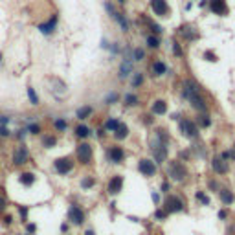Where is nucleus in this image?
<instances>
[{"mask_svg":"<svg viewBox=\"0 0 235 235\" xmlns=\"http://www.w3.org/2000/svg\"><path fill=\"white\" fill-rule=\"evenodd\" d=\"M184 210V200L176 195H169L165 198V213H180Z\"/></svg>","mask_w":235,"mask_h":235,"instance_id":"4","label":"nucleus"},{"mask_svg":"<svg viewBox=\"0 0 235 235\" xmlns=\"http://www.w3.org/2000/svg\"><path fill=\"white\" fill-rule=\"evenodd\" d=\"M173 48H175V53H176V55H180V53H182V52H180V46H178L176 42H175V46H173Z\"/></svg>","mask_w":235,"mask_h":235,"instance_id":"49","label":"nucleus"},{"mask_svg":"<svg viewBox=\"0 0 235 235\" xmlns=\"http://www.w3.org/2000/svg\"><path fill=\"white\" fill-rule=\"evenodd\" d=\"M86 235H94V232H92V230H88V232H86Z\"/></svg>","mask_w":235,"mask_h":235,"instance_id":"54","label":"nucleus"},{"mask_svg":"<svg viewBox=\"0 0 235 235\" xmlns=\"http://www.w3.org/2000/svg\"><path fill=\"white\" fill-rule=\"evenodd\" d=\"M211 167H213V171H217L219 175L228 173V162H224V160H213L211 162Z\"/></svg>","mask_w":235,"mask_h":235,"instance_id":"16","label":"nucleus"},{"mask_svg":"<svg viewBox=\"0 0 235 235\" xmlns=\"http://www.w3.org/2000/svg\"><path fill=\"white\" fill-rule=\"evenodd\" d=\"M53 24H55V20H53V22L50 20L48 24H40L39 30L42 31V33H44V35H50V33H53Z\"/></svg>","mask_w":235,"mask_h":235,"instance_id":"23","label":"nucleus"},{"mask_svg":"<svg viewBox=\"0 0 235 235\" xmlns=\"http://www.w3.org/2000/svg\"><path fill=\"white\" fill-rule=\"evenodd\" d=\"M26 162H28V149H26L24 145H20V147H17V151H15L13 164H15V165H22V164H26Z\"/></svg>","mask_w":235,"mask_h":235,"instance_id":"13","label":"nucleus"},{"mask_svg":"<svg viewBox=\"0 0 235 235\" xmlns=\"http://www.w3.org/2000/svg\"><path fill=\"white\" fill-rule=\"evenodd\" d=\"M125 103L131 105V107H134V105H138V98L132 96V94H127V96H125Z\"/></svg>","mask_w":235,"mask_h":235,"instance_id":"31","label":"nucleus"},{"mask_svg":"<svg viewBox=\"0 0 235 235\" xmlns=\"http://www.w3.org/2000/svg\"><path fill=\"white\" fill-rule=\"evenodd\" d=\"M156 217L158 219H165V211H156Z\"/></svg>","mask_w":235,"mask_h":235,"instance_id":"50","label":"nucleus"},{"mask_svg":"<svg viewBox=\"0 0 235 235\" xmlns=\"http://www.w3.org/2000/svg\"><path fill=\"white\" fill-rule=\"evenodd\" d=\"M0 134H2V136H7V134H9V131H7L6 127H2V129H0Z\"/></svg>","mask_w":235,"mask_h":235,"instance_id":"46","label":"nucleus"},{"mask_svg":"<svg viewBox=\"0 0 235 235\" xmlns=\"http://www.w3.org/2000/svg\"><path fill=\"white\" fill-rule=\"evenodd\" d=\"M7 121H9V118H6V116H2V118H0V125H6Z\"/></svg>","mask_w":235,"mask_h":235,"instance_id":"47","label":"nucleus"},{"mask_svg":"<svg viewBox=\"0 0 235 235\" xmlns=\"http://www.w3.org/2000/svg\"><path fill=\"white\" fill-rule=\"evenodd\" d=\"M28 96H30V101H31V105H39V96L35 94V90L30 86L28 88Z\"/></svg>","mask_w":235,"mask_h":235,"instance_id":"28","label":"nucleus"},{"mask_svg":"<svg viewBox=\"0 0 235 235\" xmlns=\"http://www.w3.org/2000/svg\"><path fill=\"white\" fill-rule=\"evenodd\" d=\"M4 206H6V200H4V198H2V196H0V211H2V210H4Z\"/></svg>","mask_w":235,"mask_h":235,"instance_id":"52","label":"nucleus"},{"mask_svg":"<svg viewBox=\"0 0 235 235\" xmlns=\"http://www.w3.org/2000/svg\"><path fill=\"white\" fill-rule=\"evenodd\" d=\"M198 121H200V125H202V127H210V125H211L210 116H200V118H198Z\"/></svg>","mask_w":235,"mask_h":235,"instance_id":"34","label":"nucleus"},{"mask_svg":"<svg viewBox=\"0 0 235 235\" xmlns=\"http://www.w3.org/2000/svg\"><path fill=\"white\" fill-rule=\"evenodd\" d=\"M28 232L33 233V232H35V224H30V226H28Z\"/></svg>","mask_w":235,"mask_h":235,"instance_id":"51","label":"nucleus"},{"mask_svg":"<svg viewBox=\"0 0 235 235\" xmlns=\"http://www.w3.org/2000/svg\"><path fill=\"white\" fill-rule=\"evenodd\" d=\"M107 158H108V162H112V164H119V162L125 158V153H123L121 147L112 145V147H108V151H107Z\"/></svg>","mask_w":235,"mask_h":235,"instance_id":"8","label":"nucleus"},{"mask_svg":"<svg viewBox=\"0 0 235 235\" xmlns=\"http://www.w3.org/2000/svg\"><path fill=\"white\" fill-rule=\"evenodd\" d=\"M77 158L81 164H90V160H92V147L88 143H81L77 147Z\"/></svg>","mask_w":235,"mask_h":235,"instance_id":"7","label":"nucleus"},{"mask_svg":"<svg viewBox=\"0 0 235 235\" xmlns=\"http://www.w3.org/2000/svg\"><path fill=\"white\" fill-rule=\"evenodd\" d=\"M0 61H2V53H0Z\"/></svg>","mask_w":235,"mask_h":235,"instance_id":"56","label":"nucleus"},{"mask_svg":"<svg viewBox=\"0 0 235 235\" xmlns=\"http://www.w3.org/2000/svg\"><path fill=\"white\" fill-rule=\"evenodd\" d=\"M226 217H228V211H226V210H222V211H219V219H222V220H224Z\"/></svg>","mask_w":235,"mask_h":235,"instance_id":"43","label":"nucleus"},{"mask_svg":"<svg viewBox=\"0 0 235 235\" xmlns=\"http://www.w3.org/2000/svg\"><path fill=\"white\" fill-rule=\"evenodd\" d=\"M55 141H57V140H55L53 136H46L44 140H42V143H44V147H46V149L53 147V145H55Z\"/></svg>","mask_w":235,"mask_h":235,"instance_id":"30","label":"nucleus"},{"mask_svg":"<svg viewBox=\"0 0 235 235\" xmlns=\"http://www.w3.org/2000/svg\"><path fill=\"white\" fill-rule=\"evenodd\" d=\"M151 30H153L154 33H162V28H160L158 24H151Z\"/></svg>","mask_w":235,"mask_h":235,"instance_id":"40","label":"nucleus"},{"mask_svg":"<svg viewBox=\"0 0 235 235\" xmlns=\"http://www.w3.org/2000/svg\"><path fill=\"white\" fill-rule=\"evenodd\" d=\"M118 125H119V123H118V119L110 118V119H107V123H105V129H107V131H110V132H114V131L118 129Z\"/></svg>","mask_w":235,"mask_h":235,"instance_id":"26","label":"nucleus"},{"mask_svg":"<svg viewBox=\"0 0 235 235\" xmlns=\"http://www.w3.org/2000/svg\"><path fill=\"white\" fill-rule=\"evenodd\" d=\"M76 134H77V138H86L90 134V129L86 125H79L77 129H76Z\"/></svg>","mask_w":235,"mask_h":235,"instance_id":"24","label":"nucleus"},{"mask_svg":"<svg viewBox=\"0 0 235 235\" xmlns=\"http://www.w3.org/2000/svg\"><path fill=\"white\" fill-rule=\"evenodd\" d=\"M204 59H206V61H213V62H215L217 55H215V53H211V52H206V53H204Z\"/></svg>","mask_w":235,"mask_h":235,"instance_id":"38","label":"nucleus"},{"mask_svg":"<svg viewBox=\"0 0 235 235\" xmlns=\"http://www.w3.org/2000/svg\"><path fill=\"white\" fill-rule=\"evenodd\" d=\"M11 220H13V217H11V215H6V217H4V222H6V224H11Z\"/></svg>","mask_w":235,"mask_h":235,"instance_id":"45","label":"nucleus"},{"mask_svg":"<svg viewBox=\"0 0 235 235\" xmlns=\"http://www.w3.org/2000/svg\"><path fill=\"white\" fill-rule=\"evenodd\" d=\"M191 107L195 108V110H200V112H204L206 108H208V105H206V101L202 98H198V94L191 98Z\"/></svg>","mask_w":235,"mask_h":235,"instance_id":"17","label":"nucleus"},{"mask_svg":"<svg viewBox=\"0 0 235 235\" xmlns=\"http://www.w3.org/2000/svg\"><path fill=\"white\" fill-rule=\"evenodd\" d=\"M151 153L154 156V162H158V164L165 162V158H167V134H165V131H162V129L156 131V134L151 141Z\"/></svg>","mask_w":235,"mask_h":235,"instance_id":"1","label":"nucleus"},{"mask_svg":"<svg viewBox=\"0 0 235 235\" xmlns=\"http://www.w3.org/2000/svg\"><path fill=\"white\" fill-rule=\"evenodd\" d=\"M151 9L158 17H165L169 13V6H167L165 0H151Z\"/></svg>","mask_w":235,"mask_h":235,"instance_id":"9","label":"nucleus"},{"mask_svg":"<svg viewBox=\"0 0 235 235\" xmlns=\"http://www.w3.org/2000/svg\"><path fill=\"white\" fill-rule=\"evenodd\" d=\"M53 167H55V171L59 175H66V173H70L74 169V162L70 158H57L53 162Z\"/></svg>","mask_w":235,"mask_h":235,"instance_id":"5","label":"nucleus"},{"mask_svg":"<svg viewBox=\"0 0 235 235\" xmlns=\"http://www.w3.org/2000/svg\"><path fill=\"white\" fill-rule=\"evenodd\" d=\"M92 114V107H83V108H79L77 110V118L79 119H85V118H88Z\"/></svg>","mask_w":235,"mask_h":235,"instance_id":"25","label":"nucleus"},{"mask_svg":"<svg viewBox=\"0 0 235 235\" xmlns=\"http://www.w3.org/2000/svg\"><path fill=\"white\" fill-rule=\"evenodd\" d=\"M169 189H171V186H169L167 182H164V184H162V191H164V193H169Z\"/></svg>","mask_w":235,"mask_h":235,"instance_id":"41","label":"nucleus"},{"mask_svg":"<svg viewBox=\"0 0 235 235\" xmlns=\"http://www.w3.org/2000/svg\"><path fill=\"white\" fill-rule=\"evenodd\" d=\"M131 70H132V64L127 61V62H121V68H119V77L125 79L129 74H131Z\"/></svg>","mask_w":235,"mask_h":235,"instance_id":"22","label":"nucleus"},{"mask_svg":"<svg viewBox=\"0 0 235 235\" xmlns=\"http://www.w3.org/2000/svg\"><path fill=\"white\" fill-rule=\"evenodd\" d=\"M210 187H211V189H217L219 186H217V182H213V180H211V182H210Z\"/></svg>","mask_w":235,"mask_h":235,"instance_id":"53","label":"nucleus"},{"mask_svg":"<svg viewBox=\"0 0 235 235\" xmlns=\"http://www.w3.org/2000/svg\"><path fill=\"white\" fill-rule=\"evenodd\" d=\"M66 127H68V123L64 119H55V129L57 131H66Z\"/></svg>","mask_w":235,"mask_h":235,"instance_id":"33","label":"nucleus"},{"mask_svg":"<svg viewBox=\"0 0 235 235\" xmlns=\"http://www.w3.org/2000/svg\"><path fill=\"white\" fill-rule=\"evenodd\" d=\"M141 83H143V76H141V74H136L134 79H132V86H140Z\"/></svg>","mask_w":235,"mask_h":235,"instance_id":"35","label":"nucleus"},{"mask_svg":"<svg viewBox=\"0 0 235 235\" xmlns=\"http://www.w3.org/2000/svg\"><path fill=\"white\" fill-rule=\"evenodd\" d=\"M153 200H154V204H158L160 202V195L158 193H153Z\"/></svg>","mask_w":235,"mask_h":235,"instance_id":"48","label":"nucleus"},{"mask_svg":"<svg viewBox=\"0 0 235 235\" xmlns=\"http://www.w3.org/2000/svg\"><path fill=\"white\" fill-rule=\"evenodd\" d=\"M68 219L74 222V224H83L85 222V213L79 206H70L68 210Z\"/></svg>","mask_w":235,"mask_h":235,"instance_id":"12","label":"nucleus"},{"mask_svg":"<svg viewBox=\"0 0 235 235\" xmlns=\"http://www.w3.org/2000/svg\"><path fill=\"white\" fill-rule=\"evenodd\" d=\"M180 33H182V35H186L187 39H195V37H196L195 33H191V31H189V28H182V31H180Z\"/></svg>","mask_w":235,"mask_h":235,"instance_id":"37","label":"nucleus"},{"mask_svg":"<svg viewBox=\"0 0 235 235\" xmlns=\"http://www.w3.org/2000/svg\"><path fill=\"white\" fill-rule=\"evenodd\" d=\"M20 215H22V219H26V215H28V210L22 208V206H20Z\"/></svg>","mask_w":235,"mask_h":235,"instance_id":"44","label":"nucleus"},{"mask_svg":"<svg viewBox=\"0 0 235 235\" xmlns=\"http://www.w3.org/2000/svg\"><path fill=\"white\" fill-rule=\"evenodd\" d=\"M94 184H96V180H94L92 176H86V178H83V180H81V187H85V189H90Z\"/></svg>","mask_w":235,"mask_h":235,"instance_id":"27","label":"nucleus"},{"mask_svg":"<svg viewBox=\"0 0 235 235\" xmlns=\"http://www.w3.org/2000/svg\"><path fill=\"white\" fill-rule=\"evenodd\" d=\"M19 180H20V184H24V186H31L35 182V175L33 173H22L19 176Z\"/></svg>","mask_w":235,"mask_h":235,"instance_id":"20","label":"nucleus"},{"mask_svg":"<svg viewBox=\"0 0 235 235\" xmlns=\"http://www.w3.org/2000/svg\"><path fill=\"white\" fill-rule=\"evenodd\" d=\"M147 44H149V48H158L160 46V39L151 35V37H147Z\"/></svg>","mask_w":235,"mask_h":235,"instance_id":"29","label":"nucleus"},{"mask_svg":"<svg viewBox=\"0 0 235 235\" xmlns=\"http://www.w3.org/2000/svg\"><path fill=\"white\" fill-rule=\"evenodd\" d=\"M196 200H200V202H202L204 206H208V204H210V198L204 195L202 191H196Z\"/></svg>","mask_w":235,"mask_h":235,"instance_id":"32","label":"nucleus"},{"mask_svg":"<svg viewBox=\"0 0 235 235\" xmlns=\"http://www.w3.org/2000/svg\"><path fill=\"white\" fill-rule=\"evenodd\" d=\"M151 70H153V76H164V74H167V66H165V64H164L162 61H156V62H153Z\"/></svg>","mask_w":235,"mask_h":235,"instance_id":"18","label":"nucleus"},{"mask_svg":"<svg viewBox=\"0 0 235 235\" xmlns=\"http://www.w3.org/2000/svg\"><path fill=\"white\" fill-rule=\"evenodd\" d=\"M180 132H182V136L187 138V140H195L198 136V129H196V125L191 119H182L180 121Z\"/></svg>","mask_w":235,"mask_h":235,"instance_id":"3","label":"nucleus"},{"mask_svg":"<svg viewBox=\"0 0 235 235\" xmlns=\"http://www.w3.org/2000/svg\"><path fill=\"white\" fill-rule=\"evenodd\" d=\"M116 99H118V94H114V92H112L110 96H107V103H110V101H116Z\"/></svg>","mask_w":235,"mask_h":235,"instance_id":"42","label":"nucleus"},{"mask_svg":"<svg viewBox=\"0 0 235 235\" xmlns=\"http://www.w3.org/2000/svg\"><path fill=\"white\" fill-rule=\"evenodd\" d=\"M114 136L118 140H123V138L129 136V129H127V125H118V129L114 131Z\"/></svg>","mask_w":235,"mask_h":235,"instance_id":"21","label":"nucleus"},{"mask_svg":"<svg viewBox=\"0 0 235 235\" xmlns=\"http://www.w3.org/2000/svg\"><path fill=\"white\" fill-rule=\"evenodd\" d=\"M219 193H220V200H222V204H224V206L233 204V200H235L233 191H230V189H220Z\"/></svg>","mask_w":235,"mask_h":235,"instance_id":"15","label":"nucleus"},{"mask_svg":"<svg viewBox=\"0 0 235 235\" xmlns=\"http://www.w3.org/2000/svg\"><path fill=\"white\" fill-rule=\"evenodd\" d=\"M118 2H121V4H123V2H125V0H118Z\"/></svg>","mask_w":235,"mask_h":235,"instance_id":"55","label":"nucleus"},{"mask_svg":"<svg viewBox=\"0 0 235 235\" xmlns=\"http://www.w3.org/2000/svg\"><path fill=\"white\" fill-rule=\"evenodd\" d=\"M121 187H123V178L121 176H112L110 180H108V184H107V191H108V195H118L119 191H121Z\"/></svg>","mask_w":235,"mask_h":235,"instance_id":"10","label":"nucleus"},{"mask_svg":"<svg viewBox=\"0 0 235 235\" xmlns=\"http://www.w3.org/2000/svg\"><path fill=\"white\" fill-rule=\"evenodd\" d=\"M167 175L171 180H175V182H184L186 180V176H187V171H186V167L180 164V162H171L169 164V167H167Z\"/></svg>","mask_w":235,"mask_h":235,"instance_id":"2","label":"nucleus"},{"mask_svg":"<svg viewBox=\"0 0 235 235\" xmlns=\"http://www.w3.org/2000/svg\"><path fill=\"white\" fill-rule=\"evenodd\" d=\"M143 57H145L143 50H140V48H136V50H134V61H141Z\"/></svg>","mask_w":235,"mask_h":235,"instance_id":"36","label":"nucleus"},{"mask_svg":"<svg viewBox=\"0 0 235 235\" xmlns=\"http://www.w3.org/2000/svg\"><path fill=\"white\" fill-rule=\"evenodd\" d=\"M200 92V86L196 85L195 81H186L184 83V88H182V96L187 99H191L193 96H196Z\"/></svg>","mask_w":235,"mask_h":235,"instance_id":"11","label":"nucleus"},{"mask_svg":"<svg viewBox=\"0 0 235 235\" xmlns=\"http://www.w3.org/2000/svg\"><path fill=\"white\" fill-rule=\"evenodd\" d=\"M211 11H213L215 15L224 17V15L228 13V6H226L224 0H211Z\"/></svg>","mask_w":235,"mask_h":235,"instance_id":"14","label":"nucleus"},{"mask_svg":"<svg viewBox=\"0 0 235 235\" xmlns=\"http://www.w3.org/2000/svg\"><path fill=\"white\" fill-rule=\"evenodd\" d=\"M138 171H140L143 176H153L154 173H156V165H154V162H153V160L143 158V160H140V162H138Z\"/></svg>","mask_w":235,"mask_h":235,"instance_id":"6","label":"nucleus"},{"mask_svg":"<svg viewBox=\"0 0 235 235\" xmlns=\"http://www.w3.org/2000/svg\"><path fill=\"white\" fill-rule=\"evenodd\" d=\"M153 112L154 114H165L167 112V103L164 101V99H158L153 103Z\"/></svg>","mask_w":235,"mask_h":235,"instance_id":"19","label":"nucleus"},{"mask_svg":"<svg viewBox=\"0 0 235 235\" xmlns=\"http://www.w3.org/2000/svg\"><path fill=\"white\" fill-rule=\"evenodd\" d=\"M30 132L31 134H37V132H40V127L39 125H30Z\"/></svg>","mask_w":235,"mask_h":235,"instance_id":"39","label":"nucleus"}]
</instances>
